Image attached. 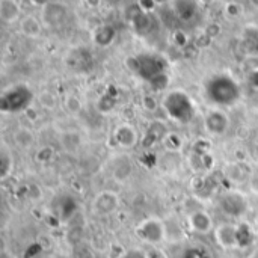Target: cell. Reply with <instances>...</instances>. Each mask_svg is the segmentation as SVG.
Returning <instances> with one entry per match:
<instances>
[{
  "label": "cell",
  "instance_id": "obj_1",
  "mask_svg": "<svg viewBox=\"0 0 258 258\" xmlns=\"http://www.w3.org/2000/svg\"><path fill=\"white\" fill-rule=\"evenodd\" d=\"M206 97L218 106H234L242 97L239 82L228 74H216L206 83Z\"/></svg>",
  "mask_w": 258,
  "mask_h": 258
},
{
  "label": "cell",
  "instance_id": "obj_2",
  "mask_svg": "<svg viewBox=\"0 0 258 258\" xmlns=\"http://www.w3.org/2000/svg\"><path fill=\"white\" fill-rule=\"evenodd\" d=\"M162 106L166 112V115L177 122L187 124L195 116V103L190 98V95L184 91L175 89L165 95Z\"/></svg>",
  "mask_w": 258,
  "mask_h": 258
},
{
  "label": "cell",
  "instance_id": "obj_3",
  "mask_svg": "<svg viewBox=\"0 0 258 258\" xmlns=\"http://www.w3.org/2000/svg\"><path fill=\"white\" fill-rule=\"evenodd\" d=\"M35 95L26 85H14L3 91L0 95V112L2 113H20L32 107Z\"/></svg>",
  "mask_w": 258,
  "mask_h": 258
},
{
  "label": "cell",
  "instance_id": "obj_4",
  "mask_svg": "<svg viewBox=\"0 0 258 258\" xmlns=\"http://www.w3.org/2000/svg\"><path fill=\"white\" fill-rule=\"evenodd\" d=\"M138 236L141 237L142 242H145L151 246H157L166 237V227L157 218H147L145 221H142L139 224Z\"/></svg>",
  "mask_w": 258,
  "mask_h": 258
},
{
  "label": "cell",
  "instance_id": "obj_5",
  "mask_svg": "<svg viewBox=\"0 0 258 258\" xmlns=\"http://www.w3.org/2000/svg\"><path fill=\"white\" fill-rule=\"evenodd\" d=\"M219 207L225 215H228L231 218H240L242 215H245V212L248 209V201L242 194H239L236 190H230L221 197Z\"/></svg>",
  "mask_w": 258,
  "mask_h": 258
},
{
  "label": "cell",
  "instance_id": "obj_6",
  "mask_svg": "<svg viewBox=\"0 0 258 258\" xmlns=\"http://www.w3.org/2000/svg\"><path fill=\"white\" fill-rule=\"evenodd\" d=\"M68 15V9L65 5L59 2H48L41 9V21L48 27L60 26Z\"/></svg>",
  "mask_w": 258,
  "mask_h": 258
},
{
  "label": "cell",
  "instance_id": "obj_7",
  "mask_svg": "<svg viewBox=\"0 0 258 258\" xmlns=\"http://www.w3.org/2000/svg\"><path fill=\"white\" fill-rule=\"evenodd\" d=\"M204 128L215 136L224 135L230 128V118L228 115L221 109L210 110L204 118Z\"/></svg>",
  "mask_w": 258,
  "mask_h": 258
},
{
  "label": "cell",
  "instance_id": "obj_8",
  "mask_svg": "<svg viewBox=\"0 0 258 258\" xmlns=\"http://www.w3.org/2000/svg\"><path fill=\"white\" fill-rule=\"evenodd\" d=\"M139 57V70H138V76H141L142 79H145L147 82L151 80L154 76L166 71V65L165 62L157 57V56H151V54H144V56H138Z\"/></svg>",
  "mask_w": 258,
  "mask_h": 258
},
{
  "label": "cell",
  "instance_id": "obj_9",
  "mask_svg": "<svg viewBox=\"0 0 258 258\" xmlns=\"http://www.w3.org/2000/svg\"><path fill=\"white\" fill-rule=\"evenodd\" d=\"M118 206H119L118 195L115 192H109V190L100 192L92 201V210L100 216L112 215L118 209Z\"/></svg>",
  "mask_w": 258,
  "mask_h": 258
},
{
  "label": "cell",
  "instance_id": "obj_10",
  "mask_svg": "<svg viewBox=\"0 0 258 258\" xmlns=\"http://www.w3.org/2000/svg\"><path fill=\"white\" fill-rule=\"evenodd\" d=\"M215 240L224 249L239 248L237 225H233V224H221L219 227L215 228Z\"/></svg>",
  "mask_w": 258,
  "mask_h": 258
},
{
  "label": "cell",
  "instance_id": "obj_11",
  "mask_svg": "<svg viewBox=\"0 0 258 258\" xmlns=\"http://www.w3.org/2000/svg\"><path fill=\"white\" fill-rule=\"evenodd\" d=\"M187 224L192 231L198 234H209L213 230V219L206 210H195L189 215Z\"/></svg>",
  "mask_w": 258,
  "mask_h": 258
},
{
  "label": "cell",
  "instance_id": "obj_12",
  "mask_svg": "<svg viewBox=\"0 0 258 258\" xmlns=\"http://www.w3.org/2000/svg\"><path fill=\"white\" fill-rule=\"evenodd\" d=\"M113 139H115L116 145H119L121 148H133L138 144L139 136H138V132L133 125L121 124L115 128Z\"/></svg>",
  "mask_w": 258,
  "mask_h": 258
},
{
  "label": "cell",
  "instance_id": "obj_13",
  "mask_svg": "<svg viewBox=\"0 0 258 258\" xmlns=\"http://www.w3.org/2000/svg\"><path fill=\"white\" fill-rule=\"evenodd\" d=\"M113 168H112V175H113V178L116 180V181H119V183H124V181H127L130 177H132V174H133V162H132V159L128 157V156H121V157H118L115 162H113V165H112Z\"/></svg>",
  "mask_w": 258,
  "mask_h": 258
},
{
  "label": "cell",
  "instance_id": "obj_14",
  "mask_svg": "<svg viewBox=\"0 0 258 258\" xmlns=\"http://www.w3.org/2000/svg\"><path fill=\"white\" fill-rule=\"evenodd\" d=\"M115 39H116V30L110 24H101L95 27L92 32V41L98 47H109L113 44Z\"/></svg>",
  "mask_w": 258,
  "mask_h": 258
},
{
  "label": "cell",
  "instance_id": "obj_15",
  "mask_svg": "<svg viewBox=\"0 0 258 258\" xmlns=\"http://www.w3.org/2000/svg\"><path fill=\"white\" fill-rule=\"evenodd\" d=\"M174 11L181 21L189 23L197 17L198 3L197 0H174Z\"/></svg>",
  "mask_w": 258,
  "mask_h": 258
},
{
  "label": "cell",
  "instance_id": "obj_16",
  "mask_svg": "<svg viewBox=\"0 0 258 258\" xmlns=\"http://www.w3.org/2000/svg\"><path fill=\"white\" fill-rule=\"evenodd\" d=\"M21 8L17 0H0V18L6 24H12L20 20Z\"/></svg>",
  "mask_w": 258,
  "mask_h": 258
},
{
  "label": "cell",
  "instance_id": "obj_17",
  "mask_svg": "<svg viewBox=\"0 0 258 258\" xmlns=\"http://www.w3.org/2000/svg\"><path fill=\"white\" fill-rule=\"evenodd\" d=\"M20 29H21L23 35H26L29 38H36V36H39V33L42 30V26H41V21L36 17L26 15L20 21Z\"/></svg>",
  "mask_w": 258,
  "mask_h": 258
},
{
  "label": "cell",
  "instance_id": "obj_18",
  "mask_svg": "<svg viewBox=\"0 0 258 258\" xmlns=\"http://www.w3.org/2000/svg\"><path fill=\"white\" fill-rule=\"evenodd\" d=\"M12 138H14L15 145L20 147V148H23V150H27V148L33 147V144H35V135H33V132H32L30 128H27V127H20V128H17V130L14 132Z\"/></svg>",
  "mask_w": 258,
  "mask_h": 258
},
{
  "label": "cell",
  "instance_id": "obj_19",
  "mask_svg": "<svg viewBox=\"0 0 258 258\" xmlns=\"http://www.w3.org/2000/svg\"><path fill=\"white\" fill-rule=\"evenodd\" d=\"M132 26H133V29H135V32L138 33V35H145V33H148L150 30H151V27H153V21H151V17H150V14H147V12H141L138 17H135L132 21Z\"/></svg>",
  "mask_w": 258,
  "mask_h": 258
},
{
  "label": "cell",
  "instance_id": "obj_20",
  "mask_svg": "<svg viewBox=\"0 0 258 258\" xmlns=\"http://www.w3.org/2000/svg\"><path fill=\"white\" fill-rule=\"evenodd\" d=\"M12 171H14V159L9 154L8 148L3 147L0 150V178L6 180L12 174Z\"/></svg>",
  "mask_w": 258,
  "mask_h": 258
},
{
  "label": "cell",
  "instance_id": "obj_21",
  "mask_svg": "<svg viewBox=\"0 0 258 258\" xmlns=\"http://www.w3.org/2000/svg\"><path fill=\"white\" fill-rule=\"evenodd\" d=\"M76 207H77V204H76V200H74V198H71V197H63V198L59 201V216H60L63 221L70 219V218L74 215Z\"/></svg>",
  "mask_w": 258,
  "mask_h": 258
},
{
  "label": "cell",
  "instance_id": "obj_22",
  "mask_svg": "<svg viewBox=\"0 0 258 258\" xmlns=\"http://www.w3.org/2000/svg\"><path fill=\"white\" fill-rule=\"evenodd\" d=\"M243 44L249 53H258V29L257 27H249L245 30L243 36Z\"/></svg>",
  "mask_w": 258,
  "mask_h": 258
},
{
  "label": "cell",
  "instance_id": "obj_23",
  "mask_svg": "<svg viewBox=\"0 0 258 258\" xmlns=\"http://www.w3.org/2000/svg\"><path fill=\"white\" fill-rule=\"evenodd\" d=\"M115 106H116V97H113L109 91L104 92V94L98 98V101H97V109H98L101 113H109L110 110L115 109Z\"/></svg>",
  "mask_w": 258,
  "mask_h": 258
},
{
  "label": "cell",
  "instance_id": "obj_24",
  "mask_svg": "<svg viewBox=\"0 0 258 258\" xmlns=\"http://www.w3.org/2000/svg\"><path fill=\"white\" fill-rule=\"evenodd\" d=\"M237 237H239V248L249 246L254 242V233H252L251 227L246 224L237 225Z\"/></svg>",
  "mask_w": 258,
  "mask_h": 258
},
{
  "label": "cell",
  "instance_id": "obj_25",
  "mask_svg": "<svg viewBox=\"0 0 258 258\" xmlns=\"http://www.w3.org/2000/svg\"><path fill=\"white\" fill-rule=\"evenodd\" d=\"M169 80H171L169 74H168L166 71H163V73L154 76L151 80H148V83H150V86H151L154 91L162 92V91H166V89L169 88Z\"/></svg>",
  "mask_w": 258,
  "mask_h": 258
},
{
  "label": "cell",
  "instance_id": "obj_26",
  "mask_svg": "<svg viewBox=\"0 0 258 258\" xmlns=\"http://www.w3.org/2000/svg\"><path fill=\"white\" fill-rule=\"evenodd\" d=\"M60 141H62V145H63L68 151H73V150H76V148L80 145L82 138H80V135H79L77 132H67V133L62 135Z\"/></svg>",
  "mask_w": 258,
  "mask_h": 258
},
{
  "label": "cell",
  "instance_id": "obj_27",
  "mask_svg": "<svg viewBox=\"0 0 258 258\" xmlns=\"http://www.w3.org/2000/svg\"><path fill=\"white\" fill-rule=\"evenodd\" d=\"M65 107L71 115H79L82 112V109H83V104H82V101H80V98L77 95L70 94L65 98Z\"/></svg>",
  "mask_w": 258,
  "mask_h": 258
},
{
  "label": "cell",
  "instance_id": "obj_28",
  "mask_svg": "<svg viewBox=\"0 0 258 258\" xmlns=\"http://www.w3.org/2000/svg\"><path fill=\"white\" fill-rule=\"evenodd\" d=\"M165 144H166V147H168L169 150H172V151H177V150H180V148H181V145H183V141H181V138H178L177 135L171 133V135H168V136H166V139H165Z\"/></svg>",
  "mask_w": 258,
  "mask_h": 258
},
{
  "label": "cell",
  "instance_id": "obj_29",
  "mask_svg": "<svg viewBox=\"0 0 258 258\" xmlns=\"http://www.w3.org/2000/svg\"><path fill=\"white\" fill-rule=\"evenodd\" d=\"M172 41H174V44L178 45V47H186V45L189 44V36H187L186 32H183V30H175V32L172 33Z\"/></svg>",
  "mask_w": 258,
  "mask_h": 258
},
{
  "label": "cell",
  "instance_id": "obj_30",
  "mask_svg": "<svg viewBox=\"0 0 258 258\" xmlns=\"http://www.w3.org/2000/svg\"><path fill=\"white\" fill-rule=\"evenodd\" d=\"M181 258H209V255L201 248H189L183 252Z\"/></svg>",
  "mask_w": 258,
  "mask_h": 258
},
{
  "label": "cell",
  "instance_id": "obj_31",
  "mask_svg": "<svg viewBox=\"0 0 258 258\" xmlns=\"http://www.w3.org/2000/svg\"><path fill=\"white\" fill-rule=\"evenodd\" d=\"M225 12H227L228 17L236 18V17H239V15L242 14V6H240L239 3H236V2H230V3H227V6H225Z\"/></svg>",
  "mask_w": 258,
  "mask_h": 258
},
{
  "label": "cell",
  "instance_id": "obj_32",
  "mask_svg": "<svg viewBox=\"0 0 258 258\" xmlns=\"http://www.w3.org/2000/svg\"><path fill=\"white\" fill-rule=\"evenodd\" d=\"M142 107L148 112H154L157 110L159 104H157V100L153 97V95H145L144 100H142Z\"/></svg>",
  "mask_w": 258,
  "mask_h": 258
},
{
  "label": "cell",
  "instance_id": "obj_33",
  "mask_svg": "<svg viewBox=\"0 0 258 258\" xmlns=\"http://www.w3.org/2000/svg\"><path fill=\"white\" fill-rule=\"evenodd\" d=\"M39 100H41V103H42L45 107H54V106H56V98H54L53 94H50V92H44V94L39 97Z\"/></svg>",
  "mask_w": 258,
  "mask_h": 258
},
{
  "label": "cell",
  "instance_id": "obj_34",
  "mask_svg": "<svg viewBox=\"0 0 258 258\" xmlns=\"http://www.w3.org/2000/svg\"><path fill=\"white\" fill-rule=\"evenodd\" d=\"M122 258H148V252H147V251H144V249H138V248H135V249L127 251V252H125V255H124Z\"/></svg>",
  "mask_w": 258,
  "mask_h": 258
},
{
  "label": "cell",
  "instance_id": "obj_35",
  "mask_svg": "<svg viewBox=\"0 0 258 258\" xmlns=\"http://www.w3.org/2000/svg\"><path fill=\"white\" fill-rule=\"evenodd\" d=\"M204 32L213 39V38H216L219 33H221V26L219 24H216V23H212V24H209L206 29H204Z\"/></svg>",
  "mask_w": 258,
  "mask_h": 258
},
{
  "label": "cell",
  "instance_id": "obj_36",
  "mask_svg": "<svg viewBox=\"0 0 258 258\" xmlns=\"http://www.w3.org/2000/svg\"><path fill=\"white\" fill-rule=\"evenodd\" d=\"M51 154H53V150H51L50 147H44V148H41V150H39V153H38L36 159H38L39 162H47V160L51 157Z\"/></svg>",
  "mask_w": 258,
  "mask_h": 258
},
{
  "label": "cell",
  "instance_id": "obj_37",
  "mask_svg": "<svg viewBox=\"0 0 258 258\" xmlns=\"http://www.w3.org/2000/svg\"><path fill=\"white\" fill-rule=\"evenodd\" d=\"M138 5H139L141 9H142L144 12H147V14H150V12L154 11V8H156V2H154V0H139Z\"/></svg>",
  "mask_w": 258,
  "mask_h": 258
},
{
  "label": "cell",
  "instance_id": "obj_38",
  "mask_svg": "<svg viewBox=\"0 0 258 258\" xmlns=\"http://www.w3.org/2000/svg\"><path fill=\"white\" fill-rule=\"evenodd\" d=\"M248 80H249V85H251L254 89H257L258 91V68L252 70V71H249Z\"/></svg>",
  "mask_w": 258,
  "mask_h": 258
},
{
  "label": "cell",
  "instance_id": "obj_39",
  "mask_svg": "<svg viewBox=\"0 0 258 258\" xmlns=\"http://www.w3.org/2000/svg\"><path fill=\"white\" fill-rule=\"evenodd\" d=\"M147 252H148V258H168L163 251L156 249V248H153V249H150V251H147Z\"/></svg>",
  "mask_w": 258,
  "mask_h": 258
},
{
  "label": "cell",
  "instance_id": "obj_40",
  "mask_svg": "<svg viewBox=\"0 0 258 258\" xmlns=\"http://www.w3.org/2000/svg\"><path fill=\"white\" fill-rule=\"evenodd\" d=\"M83 3L89 8V9H97L101 5V0H83Z\"/></svg>",
  "mask_w": 258,
  "mask_h": 258
},
{
  "label": "cell",
  "instance_id": "obj_41",
  "mask_svg": "<svg viewBox=\"0 0 258 258\" xmlns=\"http://www.w3.org/2000/svg\"><path fill=\"white\" fill-rule=\"evenodd\" d=\"M249 186H251V190L258 195V175H255V177H251V180H249Z\"/></svg>",
  "mask_w": 258,
  "mask_h": 258
},
{
  "label": "cell",
  "instance_id": "obj_42",
  "mask_svg": "<svg viewBox=\"0 0 258 258\" xmlns=\"http://www.w3.org/2000/svg\"><path fill=\"white\" fill-rule=\"evenodd\" d=\"M200 3H203V5H212L215 0H198Z\"/></svg>",
  "mask_w": 258,
  "mask_h": 258
},
{
  "label": "cell",
  "instance_id": "obj_43",
  "mask_svg": "<svg viewBox=\"0 0 258 258\" xmlns=\"http://www.w3.org/2000/svg\"><path fill=\"white\" fill-rule=\"evenodd\" d=\"M41 258H54V257H50V255H48V257H41Z\"/></svg>",
  "mask_w": 258,
  "mask_h": 258
},
{
  "label": "cell",
  "instance_id": "obj_44",
  "mask_svg": "<svg viewBox=\"0 0 258 258\" xmlns=\"http://www.w3.org/2000/svg\"><path fill=\"white\" fill-rule=\"evenodd\" d=\"M257 2H258V0H257Z\"/></svg>",
  "mask_w": 258,
  "mask_h": 258
}]
</instances>
